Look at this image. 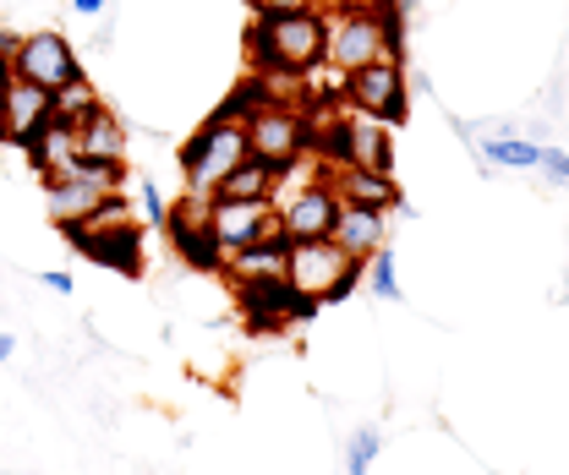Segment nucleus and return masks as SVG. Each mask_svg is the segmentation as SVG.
Instances as JSON below:
<instances>
[{
	"label": "nucleus",
	"instance_id": "nucleus-1",
	"mask_svg": "<svg viewBox=\"0 0 569 475\" xmlns=\"http://www.w3.org/2000/svg\"><path fill=\"white\" fill-rule=\"evenodd\" d=\"M247 50H252V67L263 71V77L296 82V77L318 71L323 55H329V11H323V6H301V11H252Z\"/></svg>",
	"mask_w": 569,
	"mask_h": 475
},
{
	"label": "nucleus",
	"instance_id": "nucleus-2",
	"mask_svg": "<svg viewBox=\"0 0 569 475\" xmlns=\"http://www.w3.org/2000/svg\"><path fill=\"white\" fill-rule=\"evenodd\" d=\"M247 159V99H230L224 110H213L198 132L181 148V175H187V198H213L219 181Z\"/></svg>",
	"mask_w": 569,
	"mask_h": 475
},
{
	"label": "nucleus",
	"instance_id": "nucleus-3",
	"mask_svg": "<svg viewBox=\"0 0 569 475\" xmlns=\"http://www.w3.org/2000/svg\"><path fill=\"white\" fill-rule=\"evenodd\" d=\"M329 67L340 77L372 67V61H400V17L395 6H329Z\"/></svg>",
	"mask_w": 569,
	"mask_h": 475
},
{
	"label": "nucleus",
	"instance_id": "nucleus-4",
	"mask_svg": "<svg viewBox=\"0 0 569 475\" xmlns=\"http://www.w3.org/2000/svg\"><path fill=\"white\" fill-rule=\"evenodd\" d=\"M367 263L346 257L335 241H290V257H284V284L307 301H346L356 284H361Z\"/></svg>",
	"mask_w": 569,
	"mask_h": 475
},
{
	"label": "nucleus",
	"instance_id": "nucleus-5",
	"mask_svg": "<svg viewBox=\"0 0 569 475\" xmlns=\"http://www.w3.org/2000/svg\"><path fill=\"white\" fill-rule=\"evenodd\" d=\"M71 241L99 263V269H116V273H142V230L132 224V208L127 198L116 192V198H104V208L93 213V219H82V224H71L67 230Z\"/></svg>",
	"mask_w": 569,
	"mask_h": 475
},
{
	"label": "nucleus",
	"instance_id": "nucleus-6",
	"mask_svg": "<svg viewBox=\"0 0 569 475\" xmlns=\"http://www.w3.org/2000/svg\"><path fill=\"white\" fill-rule=\"evenodd\" d=\"M247 153L263 159V164H296L301 153H312V121L301 110H290L280 99L269 104H247Z\"/></svg>",
	"mask_w": 569,
	"mask_h": 475
},
{
	"label": "nucleus",
	"instance_id": "nucleus-7",
	"mask_svg": "<svg viewBox=\"0 0 569 475\" xmlns=\"http://www.w3.org/2000/svg\"><path fill=\"white\" fill-rule=\"evenodd\" d=\"M346 104L356 115L378 121V127H400L406 110H411V82H406V67L400 61H372L346 77Z\"/></svg>",
	"mask_w": 569,
	"mask_h": 475
},
{
	"label": "nucleus",
	"instance_id": "nucleus-8",
	"mask_svg": "<svg viewBox=\"0 0 569 475\" xmlns=\"http://www.w3.org/2000/svg\"><path fill=\"white\" fill-rule=\"evenodd\" d=\"M11 71H17L22 82H33V88H50V93H56V88H67L71 77H82V67H77V50H71V39H67V33H56V28L17 39Z\"/></svg>",
	"mask_w": 569,
	"mask_h": 475
},
{
	"label": "nucleus",
	"instance_id": "nucleus-9",
	"mask_svg": "<svg viewBox=\"0 0 569 475\" xmlns=\"http://www.w3.org/2000/svg\"><path fill=\"white\" fill-rule=\"evenodd\" d=\"M209 230L219 252H241L263 235H284L280 213L269 203H247V198H209Z\"/></svg>",
	"mask_w": 569,
	"mask_h": 475
},
{
	"label": "nucleus",
	"instance_id": "nucleus-10",
	"mask_svg": "<svg viewBox=\"0 0 569 475\" xmlns=\"http://www.w3.org/2000/svg\"><path fill=\"white\" fill-rule=\"evenodd\" d=\"M164 235H170V246H176V257H181L187 269L219 273L224 252L213 246V230H209V198H181V203L164 213Z\"/></svg>",
	"mask_w": 569,
	"mask_h": 475
},
{
	"label": "nucleus",
	"instance_id": "nucleus-11",
	"mask_svg": "<svg viewBox=\"0 0 569 475\" xmlns=\"http://www.w3.org/2000/svg\"><path fill=\"white\" fill-rule=\"evenodd\" d=\"M280 213V230L284 241H329V230H335V219H340V192H335V181L323 175V181H312L307 192H296Z\"/></svg>",
	"mask_w": 569,
	"mask_h": 475
},
{
	"label": "nucleus",
	"instance_id": "nucleus-12",
	"mask_svg": "<svg viewBox=\"0 0 569 475\" xmlns=\"http://www.w3.org/2000/svg\"><path fill=\"white\" fill-rule=\"evenodd\" d=\"M50 115H56V93H50V88H33V82L17 77V82L6 88V99H0V142L28 148V137L39 132Z\"/></svg>",
	"mask_w": 569,
	"mask_h": 475
},
{
	"label": "nucleus",
	"instance_id": "nucleus-13",
	"mask_svg": "<svg viewBox=\"0 0 569 475\" xmlns=\"http://www.w3.org/2000/svg\"><path fill=\"white\" fill-rule=\"evenodd\" d=\"M335 153V170L340 164H356V170H389V127L367 121V115H351L335 127V142L323 148Z\"/></svg>",
	"mask_w": 569,
	"mask_h": 475
},
{
	"label": "nucleus",
	"instance_id": "nucleus-14",
	"mask_svg": "<svg viewBox=\"0 0 569 475\" xmlns=\"http://www.w3.org/2000/svg\"><path fill=\"white\" fill-rule=\"evenodd\" d=\"M329 241L356 257V263H367L378 246H389V213L383 208H361V203H340V219H335V230H329Z\"/></svg>",
	"mask_w": 569,
	"mask_h": 475
},
{
	"label": "nucleus",
	"instance_id": "nucleus-15",
	"mask_svg": "<svg viewBox=\"0 0 569 475\" xmlns=\"http://www.w3.org/2000/svg\"><path fill=\"white\" fill-rule=\"evenodd\" d=\"M284 257H290V241L284 235H263V241H252V246H241V252H224V284L230 290H241V284H269V279H284Z\"/></svg>",
	"mask_w": 569,
	"mask_h": 475
},
{
	"label": "nucleus",
	"instance_id": "nucleus-16",
	"mask_svg": "<svg viewBox=\"0 0 569 475\" xmlns=\"http://www.w3.org/2000/svg\"><path fill=\"white\" fill-rule=\"evenodd\" d=\"M22 159H28V170H33L39 181H56L71 159H77V132H71V121H56V115H50L39 132L28 137Z\"/></svg>",
	"mask_w": 569,
	"mask_h": 475
},
{
	"label": "nucleus",
	"instance_id": "nucleus-17",
	"mask_svg": "<svg viewBox=\"0 0 569 475\" xmlns=\"http://www.w3.org/2000/svg\"><path fill=\"white\" fill-rule=\"evenodd\" d=\"M329 181H335V192H340V203H361V208H400V186H395V175L389 170H356V164H329Z\"/></svg>",
	"mask_w": 569,
	"mask_h": 475
},
{
	"label": "nucleus",
	"instance_id": "nucleus-18",
	"mask_svg": "<svg viewBox=\"0 0 569 475\" xmlns=\"http://www.w3.org/2000/svg\"><path fill=\"white\" fill-rule=\"evenodd\" d=\"M71 132H77V153H82V159H127V137L132 132H127V121H121L116 110H104V104H99L93 115H82Z\"/></svg>",
	"mask_w": 569,
	"mask_h": 475
},
{
	"label": "nucleus",
	"instance_id": "nucleus-19",
	"mask_svg": "<svg viewBox=\"0 0 569 475\" xmlns=\"http://www.w3.org/2000/svg\"><path fill=\"white\" fill-rule=\"evenodd\" d=\"M104 198H116V192H99V186H82V181H44V203H50L56 230H71V224L93 219L104 208Z\"/></svg>",
	"mask_w": 569,
	"mask_h": 475
},
{
	"label": "nucleus",
	"instance_id": "nucleus-20",
	"mask_svg": "<svg viewBox=\"0 0 569 475\" xmlns=\"http://www.w3.org/2000/svg\"><path fill=\"white\" fill-rule=\"evenodd\" d=\"M274 181H280V170L247 153V159H241V164H236V170L219 181V192H213V198H247V203H269Z\"/></svg>",
	"mask_w": 569,
	"mask_h": 475
},
{
	"label": "nucleus",
	"instance_id": "nucleus-21",
	"mask_svg": "<svg viewBox=\"0 0 569 475\" xmlns=\"http://www.w3.org/2000/svg\"><path fill=\"white\" fill-rule=\"evenodd\" d=\"M482 159H488V164H503V170H537L542 142H537V137L503 132V137H488V142H482Z\"/></svg>",
	"mask_w": 569,
	"mask_h": 475
},
{
	"label": "nucleus",
	"instance_id": "nucleus-22",
	"mask_svg": "<svg viewBox=\"0 0 569 475\" xmlns=\"http://www.w3.org/2000/svg\"><path fill=\"white\" fill-rule=\"evenodd\" d=\"M99 104H104V99H99V88H93L88 77H71L67 88H56V121H71V127H77V121L93 115Z\"/></svg>",
	"mask_w": 569,
	"mask_h": 475
},
{
	"label": "nucleus",
	"instance_id": "nucleus-23",
	"mask_svg": "<svg viewBox=\"0 0 569 475\" xmlns=\"http://www.w3.org/2000/svg\"><path fill=\"white\" fill-rule=\"evenodd\" d=\"M378 454H383L378 426H361V432H351V443H346V475H367Z\"/></svg>",
	"mask_w": 569,
	"mask_h": 475
},
{
	"label": "nucleus",
	"instance_id": "nucleus-24",
	"mask_svg": "<svg viewBox=\"0 0 569 475\" xmlns=\"http://www.w3.org/2000/svg\"><path fill=\"white\" fill-rule=\"evenodd\" d=\"M367 279H372V295L378 301H400V273H395V252L389 246H378L367 257Z\"/></svg>",
	"mask_w": 569,
	"mask_h": 475
},
{
	"label": "nucleus",
	"instance_id": "nucleus-25",
	"mask_svg": "<svg viewBox=\"0 0 569 475\" xmlns=\"http://www.w3.org/2000/svg\"><path fill=\"white\" fill-rule=\"evenodd\" d=\"M537 170H542V175H548L553 186H565V192H569V153H565V148H542Z\"/></svg>",
	"mask_w": 569,
	"mask_h": 475
},
{
	"label": "nucleus",
	"instance_id": "nucleus-26",
	"mask_svg": "<svg viewBox=\"0 0 569 475\" xmlns=\"http://www.w3.org/2000/svg\"><path fill=\"white\" fill-rule=\"evenodd\" d=\"M138 192H142V208H148V219H153V224H164V213H170V208H164V198L153 192V181H142Z\"/></svg>",
	"mask_w": 569,
	"mask_h": 475
},
{
	"label": "nucleus",
	"instance_id": "nucleus-27",
	"mask_svg": "<svg viewBox=\"0 0 569 475\" xmlns=\"http://www.w3.org/2000/svg\"><path fill=\"white\" fill-rule=\"evenodd\" d=\"M252 11H301V6H318V0H247Z\"/></svg>",
	"mask_w": 569,
	"mask_h": 475
},
{
	"label": "nucleus",
	"instance_id": "nucleus-28",
	"mask_svg": "<svg viewBox=\"0 0 569 475\" xmlns=\"http://www.w3.org/2000/svg\"><path fill=\"white\" fill-rule=\"evenodd\" d=\"M39 284H44V290H56V295H71V273H61V269L39 273Z\"/></svg>",
	"mask_w": 569,
	"mask_h": 475
},
{
	"label": "nucleus",
	"instance_id": "nucleus-29",
	"mask_svg": "<svg viewBox=\"0 0 569 475\" xmlns=\"http://www.w3.org/2000/svg\"><path fill=\"white\" fill-rule=\"evenodd\" d=\"M104 6H110V0H71V11H77V17H99Z\"/></svg>",
	"mask_w": 569,
	"mask_h": 475
},
{
	"label": "nucleus",
	"instance_id": "nucleus-30",
	"mask_svg": "<svg viewBox=\"0 0 569 475\" xmlns=\"http://www.w3.org/2000/svg\"><path fill=\"white\" fill-rule=\"evenodd\" d=\"M17 355V334H0V361H11Z\"/></svg>",
	"mask_w": 569,
	"mask_h": 475
},
{
	"label": "nucleus",
	"instance_id": "nucleus-31",
	"mask_svg": "<svg viewBox=\"0 0 569 475\" xmlns=\"http://www.w3.org/2000/svg\"><path fill=\"white\" fill-rule=\"evenodd\" d=\"M340 6H395V0H340Z\"/></svg>",
	"mask_w": 569,
	"mask_h": 475
}]
</instances>
